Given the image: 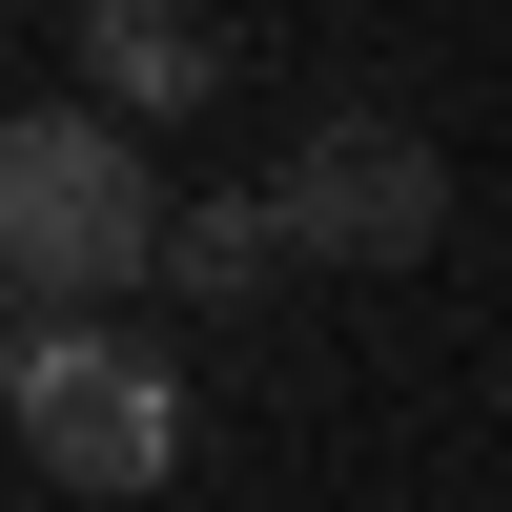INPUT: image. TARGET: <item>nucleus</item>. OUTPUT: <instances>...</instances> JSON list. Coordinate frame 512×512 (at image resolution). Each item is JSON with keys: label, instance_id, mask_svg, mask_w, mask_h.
Returning a JSON list of instances; mask_svg holds the SVG:
<instances>
[{"label": "nucleus", "instance_id": "5", "mask_svg": "<svg viewBox=\"0 0 512 512\" xmlns=\"http://www.w3.org/2000/svg\"><path fill=\"white\" fill-rule=\"evenodd\" d=\"M267 267H308L267 185H226V205H185V226H164V287H185V308H267Z\"/></svg>", "mask_w": 512, "mask_h": 512}, {"label": "nucleus", "instance_id": "3", "mask_svg": "<svg viewBox=\"0 0 512 512\" xmlns=\"http://www.w3.org/2000/svg\"><path fill=\"white\" fill-rule=\"evenodd\" d=\"M267 205H287V246H308V267H349V287H390V267H431V246H451V164H431V123H390V103L287 123Z\"/></svg>", "mask_w": 512, "mask_h": 512}, {"label": "nucleus", "instance_id": "2", "mask_svg": "<svg viewBox=\"0 0 512 512\" xmlns=\"http://www.w3.org/2000/svg\"><path fill=\"white\" fill-rule=\"evenodd\" d=\"M0 410H21V451L62 492H164V472H185V390H164V349L123 308L21 328V349H0Z\"/></svg>", "mask_w": 512, "mask_h": 512}, {"label": "nucleus", "instance_id": "4", "mask_svg": "<svg viewBox=\"0 0 512 512\" xmlns=\"http://www.w3.org/2000/svg\"><path fill=\"white\" fill-rule=\"evenodd\" d=\"M82 103H123V123L226 103V21L205 0H82Z\"/></svg>", "mask_w": 512, "mask_h": 512}, {"label": "nucleus", "instance_id": "1", "mask_svg": "<svg viewBox=\"0 0 512 512\" xmlns=\"http://www.w3.org/2000/svg\"><path fill=\"white\" fill-rule=\"evenodd\" d=\"M164 164L123 103H21L0 123V267H21V328H82L123 287H164Z\"/></svg>", "mask_w": 512, "mask_h": 512}]
</instances>
